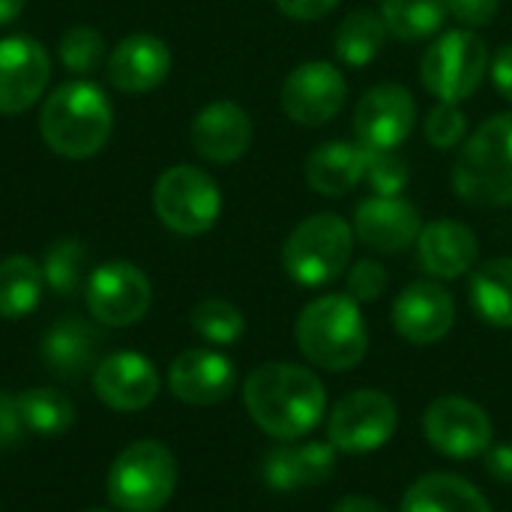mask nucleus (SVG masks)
<instances>
[{
  "label": "nucleus",
  "mask_w": 512,
  "mask_h": 512,
  "mask_svg": "<svg viewBox=\"0 0 512 512\" xmlns=\"http://www.w3.org/2000/svg\"><path fill=\"white\" fill-rule=\"evenodd\" d=\"M417 102L402 84H375L363 93L354 108V132L357 144L366 150H399L405 138L414 132Z\"/></svg>",
  "instance_id": "obj_13"
},
{
  "label": "nucleus",
  "mask_w": 512,
  "mask_h": 512,
  "mask_svg": "<svg viewBox=\"0 0 512 512\" xmlns=\"http://www.w3.org/2000/svg\"><path fill=\"white\" fill-rule=\"evenodd\" d=\"M354 249V228L336 213H315L303 219L282 246L285 273L303 288L336 282Z\"/></svg>",
  "instance_id": "obj_5"
},
{
  "label": "nucleus",
  "mask_w": 512,
  "mask_h": 512,
  "mask_svg": "<svg viewBox=\"0 0 512 512\" xmlns=\"http://www.w3.org/2000/svg\"><path fill=\"white\" fill-rule=\"evenodd\" d=\"M501 0H447V12L468 30H480L495 21Z\"/></svg>",
  "instance_id": "obj_37"
},
{
  "label": "nucleus",
  "mask_w": 512,
  "mask_h": 512,
  "mask_svg": "<svg viewBox=\"0 0 512 512\" xmlns=\"http://www.w3.org/2000/svg\"><path fill=\"white\" fill-rule=\"evenodd\" d=\"M447 15V0H381L387 33L402 42H420L441 33Z\"/></svg>",
  "instance_id": "obj_29"
},
{
  "label": "nucleus",
  "mask_w": 512,
  "mask_h": 512,
  "mask_svg": "<svg viewBox=\"0 0 512 512\" xmlns=\"http://www.w3.org/2000/svg\"><path fill=\"white\" fill-rule=\"evenodd\" d=\"M177 489V459L159 441L129 444L108 471V501L123 512H159Z\"/></svg>",
  "instance_id": "obj_6"
},
{
  "label": "nucleus",
  "mask_w": 512,
  "mask_h": 512,
  "mask_svg": "<svg viewBox=\"0 0 512 512\" xmlns=\"http://www.w3.org/2000/svg\"><path fill=\"white\" fill-rule=\"evenodd\" d=\"M192 147L201 159L216 162V165H228L237 162L249 144H252V120L249 114L228 99L210 102L204 105L189 129Z\"/></svg>",
  "instance_id": "obj_19"
},
{
  "label": "nucleus",
  "mask_w": 512,
  "mask_h": 512,
  "mask_svg": "<svg viewBox=\"0 0 512 512\" xmlns=\"http://www.w3.org/2000/svg\"><path fill=\"white\" fill-rule=\"evenodd\" d=\"M243 402L261 432L276 441L309 435L327 408L321 378L294 363H264L243 384Z\"/></svg>",
  "instance_id": "obj_1"
},
{
  "label": "nucleus",
  "mask_w": 512,
  "mask_h": 512,
  "mask_svg": "<svg viewBox=\"0 0 512 512\" xmlns=\"http://www.w3.org/2000/svg\"><path fill=\"white\" fill-rule=\"evenodd\" d=\"M303 357L324 372H348L369 351V330L360 303L348 294H324L312 300L294 327Z\"/></svg>",
  "instance_id": "obj_3"
},
{
  "label": "nucleus",
  "mask_w": 512,
  "mask_h": 512,
  "mask_svg": "<svg viewBox=\"0 0 512 512\" xmlns=\"http://www.w3.org/2000/svg\"><path fill=\"white\" fill-rule=\"evenodd\" d=\"M96 351L99 333L81 318H63L42 336V360L63 381L81 378L93 366Z\"/></svg>",
  "instance_id": "obj_24"
},
{
  "label": "nucleus",
  "mask_w": 512,
  "mask_h": 512,
  "mask_svg": "<svg viewBox=\"0 0 512 512\" xmlns=\"http://www.w3.org/2000/svg\"><path fill=\"white\" fill-rule=\"evenodd\" d=\"M366 180L378 195H399L405 192L411 171L396 150H366Z\"/></svg>",
  "instance_id": "obj_34"
},
{
  "label": "nucleus",
  "mask_w": 512,
  "mask_h": 512,
  "mask_svg": "<svg viewBox=\"0 0 512 512\" xmlns=\"http://www.w3.org/2000/svg\"><path fill=\"white\" fill-rule=\"evenodd\" d=\"M24 435V420L18 411V399L0 390V453L12 450Z\"/></svg>",
  "instance_id": "obj_38"
},
{
  "label": "nucleus",
  "mask_w": 512,
  "mask_h": 512,
  "mask_svg": "<svg viewBox=\"0 0 512 512\" xmlns=\"http://www.w3.org/2000/svg\"><path fill=\"white\" fill-rule=\"evenodd\" d=\"M354 237L381 252V255H396L405 252L408 246L417 243L423 225H420V210L405 201L402 195H372L366 198L357 213H354Z\"/></svg>",
  "instance_id": "obj_16"
},
{
  "label": "nucleus",
  "mask_w": 512,
  "mask_h": 512,
  "mask_svg": "<svg viewBox=\"0 0 512 512\" xmlns=\"http://www.w3.org/2000/svg\"><path fill=\"white\" fill-rule=\"evenodd\" d=\"M489 72V48L477 30H444L420 60V78L438 102H465Z\"/></svg>",
  "instance_id": "obj_7"
},
{
  "label": "nucleus",
  "mask_w": 512,
  "mask_h": 512,
  "mask_svg": "<svg viewBox=\"0 0 512 512\" xmlns=\"http://www.w3.org/2000/svg\"><path fill=\"white\" fill-rule=\"evenodd\" d=\"M336 447L330 441L282 444L264 459V483L276 492L327 483L336 471Z\"/></svg>",
  "instance_id": "obj_22"
},
{
  "label": "nucleus",
  "mask_w": 512,
  "mask_h": 512,
  "mask_svg": "<svg viewBox=\"0 0 512 512\" xmlns=\"http://www.w3.org/2000/svg\"><path fill=\"white\" fill-rule=\"evenodd\" d=\"M417 258L420 267L435 279H462L474 270L480 258V240L477 234L456 219H438L429 222L417 237Z\"/></svg>",
  "instance_id": "obj_21"
},
{
  "label": "nucleus",
  "mask_w": 512,
  "mask_h": 512,
  "mask_svg": "<svg viewBox=\"0 0 512 512\" xmlns=\"http://www.w3.org/2000/svg\"><path fill=\"white\" fill-rule=\"evenodd\" d=\"M171 72V51L159 36L132 33L108 57V81L129 96L156 90Z\"/></svg>",
  "instance_id": "obj_20"
},
{
  "label": "nucleus",
  "mask_w": 512,
  "mask_h": 512,
  "mask_svg": "<svg viewBox=\"0 0 512 512\" xmlns=\"http://www.w3.org/2000/svg\"><path fill=\"white\" fill-rule=\"evenodd\" d=\"M399 512H492V504L465 477L426 474L405 492Z\"/></svg>",
  "instance_id": "obj_25"
},
{
  "label": "nucleus",
  "mask_w": 512,
  "mask_h": 512,
  "mask_svg": "<svg viewBox=\"0 0 512 512\" xmlns=\"http://www.w3.org/2000/svg\"><path fill=\"white\" fill-rule=\"evenodd\" d=\"M24 9V0H0V27L12 24Z\"/></svg>",
  "instance_id": "obj_43"
},
{
  "label": "nucleus",
  "mask_w": 512,
  "mask_h": 512,
  "mask_svg": "<svg viewBox=\"0 0 512 512\" xmlns=\"http://www.w3.org/2000/svg\"><path fill=\"white\" fill-rule=\"evenodd\" d=\"M84 267H87V249L78 240L66 237V240H57L54 246H48L45 261H42V276L51 291L75 294L84 279Z\"/></svg>",
  "instance_id": "obj_32"
},
{
  "label": "nucleus",
  "mask_w": 512,
  "mask_h": 512,
  "mask_svg": "<svg viewBox=\"0 0 512 512\" xmlns=\"http://www.w3.org/2000/svg\"><path fill=\"white\" fill-rule=\"evenodd\" d=\"M426 441L450 459H477L492 447L489 414L465 396H441L423 414Z\"/></svg>",
  "instance_id": "obj_10"
},
{
  "label": "nucleus",
  "mask_w": 512,
  "mask_h": 512,
  "mask_svg": "<svg viewBox=\"0 0 512 512\" xmlns=\"http://www.w3.org/2000/svg\"><path fill=\"white\" fill-rule=\"evenodd\" d=\"M453 189L474 207H512V111L486 120L462 144Z\"/></svg>",
  "instance_id": "obj_4"
},
{
  "label": "nucleus",
  "mask_w": 512,
  "mask_h": 512,
  "mask_svg": "<svg viewBox=\"0 0 512 512\" xmlns=\"http://www.w3.org/2000/svg\"><path fill=\"white\" fill-rule=\"evenodd\" d=\"M474 312L501 330H512V255L486 261L471 276Z\"/></svg>",
  "instance_id": "obj_26"
},
{
  "label": "nucleus",
  "mask_w": 512,
  "mask_h": 512,
  "mask_svg": "<svg viewBox=\"0 0 512 512\" xmlns=\"http://www.w3.org/2000/svg\"><path fill=\"white\" fill-rule=\"evenodd\" d=\"M399 426V408L384 390H354L336 402L327 420V441L339 453H375Z\"/></svg>",
  "instance_id": "obj_9"
},
{
  "label": "nucleus",
  "mask_w": 512,
  "mask_h": 512,
  "mask_svg": "<svg viewBox=\"0 0 512 512\" xmlns=\"http://www.w3.org/2000/svg\"><path fill=\"white\" fill-rule=\"evenodd\" d=\"M387 270L381 261L363 258L348 270V297L357 303H375L387 291Z\"/></svg>",
  "instance_id": "obj_36"
},
{
  "label": "nucleus",
  "mask_w": 512,
  "mask_h": 512,
  "mask_svg": "<svg viewBox=\"0 0 512 512\" xmlns=\"http://www.w3.org/2000/svg\"><path fill=\"white\" fill-rule=\"evenodd\" d=\"M57 54H60V63L69 72L87 75V72H93L102 63V57H105V39H102L99 30H93L87 24H78V27H69L60 36Z\"/></svg>",
  "instance_id": "obj_33"
},
{
  "label": "nucleus",
  "mask_w": 512,
  "mask_h": 512,
  "mask_svg": "<svg viewBox=\"0 0 512 512\" xmlns=\"http://www.w3.org/2000/svg\"><path fill=\"white\" fill-rule=\"evenodd\" d=\"M150 279L129 261H105L87 279V309L99 324L129 327L150 309Z\"/></svg>",
  "instance_id": "obj_11"
},
{
  "label": "nucleus",
  "mask_w": 512,
  "mask_h": 512,
  "mask_svg": "<svg viewBox=\"0 0 512 512\" xmlns=\"http://www.w3.org/2000/svg\"><path fill=\"white\" fill-rule=\"evenodd\" d=\"M384 42H387V24L381 12L372 9H354L351 15H345V21L336 27L333 36L336 57L348 66L372 63L381 54Z\"/></svg>",
  "instance_id": "obj_28"
},
{
  "label": "nucleus",
  "mask_w": 512,
  "mask_h": 512,
  "mask_svg": "<svg viewBox=\"0 0 512 512\" xmlns=\"http://www.w3.org/2000/svg\"><path fill=\"white\" fill-rule=\"evenodd\" d=\"M51 63L33 36L0 39V114H21L45 93Z\"/></svg>",
  "instance_id": "obj_14"
},
{
  "label": "nucleus",
  "mask_w": 512,
  "mask_h": 512,
  "mask_svg": "<svg viewBox=\"0 0 512 512\" xmlns=\"http://www.w3.org/2000/svg\"><path fill=\"white\" fill-rule=\"evenodd\" d=\"M192 330L201 339L213 342V345H234L243 336L246 321H243V312L234 303L210 297V300H201L192 309Z\"/></svg>",
  "instance_id": "obj_31"
},
{
  "label": "nucleus",
  "mask_w": 512,
  "mask_h": 512,
  "mask_svg": "<svg viewBox=\"0 0 512 512\" xmlns=\"http://www.w3.org/2000/svg\"><path fill=\"white\" fill-rule=\"evenodd\" d=\"M483 456H486V474L504 486H512V444H492Z\"/></svg>",
  "instance_id": "obj_40"
},
{
  "label": "nucleus",
  "mask_w": 512,
  "mask_h": 512,
  "mask_svg": "<svg viewBox=\"0 0 512 512\" xmlns=\"http://www.w3.org/2000/svg\"><path fill=\"white\" fill-rule=\"evenodd\" d=\"M84 512H111V510H84Z\"/></svg>",
  "instance_id": "obj_44"
},
{
  "label": "nucleus",
  "mask_w": 512,
  "mask_h": 512,
  "mask_svg": "<svg viewBox=\"0 0 512 512\" xmlns=\"http://www.w3.org/2000/svg\"><path fill=\"white\" fill-rule=\"evenodd\" d=\"M153 210L168 231L198 237L216 225L222 213V195L207 171L195 165H174L156 180Z\"/></svg>",
  "instance_id": "obj_8"
},
{
  "label": "nucleus",
  "mask_w": 512,
  "mask_h": 512,
  "mask_svg": "<svg viewBox=\"0 0 512 512\" xmlns=\"http://www.w3.org/2000/svg\"><path fill=\"white\" fill-rule=\"evenodd\" d=\"M456 324V300L441 282H411L393 303V327L411 345H435Z\"/></svg>",
  "instance_id": "obj_15"
},
{
  "label": "nucleus",
  "mask_w": 512,
  "mask_h": 512,
  "mask_svg": "<svg viewBox=\"0 0 512 512\" xmlns=\"http://www.w3.org/2000/svg\"><path fill=\"white\" fill-rule=\"evenodd\" d=\"M276 6L294 21H318L339 6V0H276Z\"/></svg>",
  "instance_id": "obj_39"
},
{
  "label": "nucleus",
  "mask_w": 512,
  "mask_h": 512,
  "mask_svg": "<svg viewBox=\"0 0 512 512\" xmlns=\"http://www.w3.org/2000/svg\"><path fill=\"white\" fill-rule=\"evenodd\" d=\"M348 99V81L339 66L327 60H309L291 69L282 84V111L300 126L330 123Z\"/></svg>",
  "instance_id": "obj_12"
},
{
  "label": "nucleus",
  "mask_w": 512,
  "mask_h": 512,
  "mask_svg": "<svg viewBox=\"0 0 512 512\" xmlns=\"http://www.w3.org/2000/svg\"><path fill=\"white\" fill-rule=\"evenodd\" d=\"M492 81L501 90V96L512 102V42L498 48V54L492 57Z\"/></svg>",
  "instance_id": "obj_41"
},
{
  "label": "nucleus",
  "mask_w": 512,
  "mask_h": 512,
  "mask_svg": "<svg viewBox=\"0 0 512 512\" xmlns=\"http://www.w3.org/2000/svg\"><path fill=\"white\" fill-rule=\"evenodd\" d=\"M468 135V117L456 102H438L426 117V141L435 150H453Z\"/></svg>",
  "instance_id": "obj_35"
},
{
  "label": "nucleus",
  "mask_w": 512,
  "mask_h": 512,
  "mask_svg": "<svg viewBox=\"0 0 512 512\" xmlns=\"http://www.w3.org/2000/svg\"><path fill=\"white\" fill-rule=\"evenodd\" d=\"M18 411L24 420V429L36 432V435H63L72 420H75V408L69 402V396H63L54 387H33L24 390L18 396Z\"/></svg>",
  "instance_id": "obj_30"
},
{
  "label": "nucleus",
  "mask_w": 512,
  "mask_h": 512,
  "mask_svg": "<svg viewBox=\"0 0 512 512\" xmlns=\"http://www.w3.org/2000/svg\"><path fill=\"white\" fill-rule=\"evenodd\" d=\"M333 512H387L375 498H366V495H345Z\"/></svg>",
  "instance_id": "obj_42"
},
{
  "label": "nucleus",
  "mask_w": 512,
  "mask_h": 512,
  "mask_svg": "<svg viewBox=\"0 0 512 512\" xmlns=\"http://www.w3.org/2000/svg\"><path fill=\"white\" fill-rule=\"evenodd\" d=\"M234 384V363L210 348H189L177 354L168 369V387L186 405H219L231 396Z\"/></svg>",
  "instance_id": "obj_17"
},
{
  "label": "nucleus",
  "mask_w": 512,
  "mask_h": 512,
  "mask_svg": "<svg viewBox=\"0 0 512 512\" xmlns=\"http://www.w3.org/2000/svg\"><path fill=\"white\" fill-rule=\"evenodd\" d=\"M45 276L42 264L27 255H9L0 261V318H24L42 300Z\"/></svg>",
  "instance_id": "obj_27"
},
{
  "label": "nucleus",
  "mask_w": 512,
  "mask_h": 512,
  "mask_svg": "<svg viewBox=\"0 0 512 512\" xmlns=\"http://www.w3.org/2000/svg\"><path fill=\"white\" fill-rule=\"evenodd\" d=\"M114 129V108L102 87L90 81H69L57 87L39 114L45 144L66 159H87L99 153Z\"/></svg>",
  "instance_id": "obj_2"
},
{
  "label": "nucleus",
  "mask_w": 512,
  "mask_h": 512,
  "mask_svg": "<svg viewBox=\"0 0 512 512\" xmlns=\"http://www.w3.org/2000/svg\"><path fill=\"white\" fill-rule=\"evenodd\" d=\"M366 180V147L327 141L306 159V183L327 198H342Z\"/></svg>",
  "instance_id": "obj_23"
},
{
  "label": "nucleus",
  "mask_w": 512,
  "mask_h": 512,
  "mask_svg": "<svg viewBox=\"0 0 512 512\" xmlns=\"http://www.w3.org/2000/svg\"><path fill=\"white\" fill-rule=\"evenodd\" d=\"M93 390L114 411H141L159 393V372L144 354L117 351L96 366Z\"/></svg>",
  "instance_id": "obj_18"
}]
</instances>
